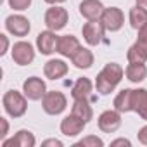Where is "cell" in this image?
<instances>
[{
  "instance_id": "d4e9b609",
  "label": "cell",
  "mask_w": 147,
  "mask_h": 147,
  "mask_svg": "<svg viewBox=\"0 0 147 147\" xmlns=\"http://www.w3.org/2000/svg\"><path fill=\"white\" fill-rule=\"evenodd\" d=\"M75 145H76V147H102L104 142H102V138H99L97 135H88V137L82 138L80 142H76Z\"/></svg>"
},
{
  "instance_id": "2e32d148",
  "label": "cell",
  "mask_w": 147,
  "mask_h": 147,
  "mask_svg": "<svg viewBox=\"0 0 147 147\" xmlns=\"http://www.w3.org/2000/svg\"><path fill=\"white\" fill-rule=\"evenodd\" d=\"M36 140H35V135L30 131V130H19L11 140H4L2 142V147H35Z\"/></svg>"
},
{
  "instance_id": "83f0119b",
  "label": "cell",
  "mask_w": 147,
  "mask_h": 147,
  "mask_svg": "<svg viewBox=\"0 0 147 147\" xmlns=\"http://www.w3.org/2000/svg\"><path fill=\"white\" fill-rule=\"evenodd\" d=\"M62 145L64 144L61 140H57V138H47V140L42 142V147H62Z\"/></svg>"
},
{
  "instance_id": "4dcf8cb0",
  "label": "cell",
  "mask_w": 147,
  "mask_h": 147,
  "mask_svg": "<svg viewBox=\"0 0 147 147\" xmlns=\"http://www.w3.org/2000/svg\"><path fill=\"white\" fill-rule=\"evenodd\" d=\"M0 40H2V50H0V55H5L7 49H9V38H7V35H0Z\"/></svg>"
},
{
  "instance_id": "ba28073f",
  "label": "cell",
  "mask_w": 147,
  "mask_h": 147,
  "mask_svg": "<svg viewBox=\"0 0 147 147\" xmlns=\"http://www.w3.org/2000/svg\"><path fill=\"white\" fill-rule=\"evenodd\" d=\"M97 125H99L100 131L114 133L121 126V113L116 111V109H107V111L100 113V116L97 118Z\"/></svg>"
},
{
  "instance_id": "8fae6325",
  "label": "cell",
  "mask_w": 147,
  "mask_h": 147,
  "mask_svg": "<svg viewBox=\"0 0 147 147\" xmlns=\"http://www.w3.org/2000/svg\"><path fill=\"white\" fill-rule=\"evenodd\" d=\"M57 43H59V36L52 30L42 31L36 36V49L43 55H50V54L57 52Z\"/></svg>"
},
{
  "instance_id": "7c38bea8",
  "label": "cell",
  "mask_w": 147,
  "mask_h": 147,
  "mask_svg": "<svg viewBox=\"0 0 147 147\" xmlns=\"http://www.w3.org/2000/svg\"><path fill=\"white\" fill-rule=\"evenodd\" d=\"M85 126H87V123L82 118L75 116V114H69V116H66L61 121V131L66 137H76V135H80L85 130Z\"/></svg>"
},
{
  "instance_id": "f546056e",
  "label": "cell",
  "mask_w": 147,
  "mask_h": 147,
  "mask_svg": "<svg viewBox=\"0 0 147 147\" xmlns=\"http://www.w3.org/2000/svg\"><path fill=\"white\" fill-rule=\"evenodd\" d=\"M137 137H138V142H140V144L147 145V125H145V126H142V128L138 130Z\"/></svg>"
},
{
  "instance_id": "d6a6232c",
  "label": "cell",
  "mask_w": 147,
  "mask_h": 147,
  "mask_svg": "<svg viewBox=\"0 0 147 147\" xmlns=\"http://www.w3.org/2000/svg\"><path fill=\"white\" fill-rule=\"evenodd\" d=\"M43 2H47V4H50V5H57V4L66 2V0H43Z\"/></svg>"
},
{
  "instance_id": "7402d4cb",
  "label": "cell",
  "mask_w": 147,
  "mask_h": 147,
  "mask_svg": "<svg viewBox=\"0 0 147 147\" xmlns=\"http://www.w3.org/2000/svg\"><path fill=\"white\" fill-rule=\"evenodd\" d=\"M71 62L78 69H88L94 64V54H92V50H88L85 47H80V50L71 57Z\"/></svg>"
},
{
  "instance_id": "cb8c5ba5",
  "label": "cell",
  "mask_w": 147,
  "mask_h": 147,
  "mask_svg": "<svg viewBox=\"0 0 147 147\" xmlns=\"http://www.w3.org/2000/svg\"><path fill=\"white\" fill-rule=\"evenodd\" d=\"M126 59H128V62H145L147 61V55L133 43L128 49V52H126Z\"/></svg>"
},
{
  "instance_id": "7a4b0ae2",
  "label": "cell",
  "mask_w": 147,
  "mask_h": 147,
  "mask_svg": "<svg viewBox=\"0 0 147 147\" xmlns=\"http://www.w3.org/2000/svg\"><path fill=\"white\" fill-rule=\"evenodd\" d=\"M28 97L23 95L21 92L18 90H9L4 94L2 97V104H4V109L5 113L11 116V118H21L26 114V109H28Z\"/></svg>"
},
{
  "instance_id": "5b68a950",
  "label": "cell",
  "mask_w": 147,
  "mask_h": 147,
  "mask_svg": "<svg viewBox=\"0 0 147 147\" xmlns=\"http://www.w3.org/2000/svg\"><path fill=\"white\" fill-rule=\"evenodd\" d=\"M104 33H106V28L102 24L100 19H90L88 23L83 24L82 28V35H83V40L90 45V47H95L102 42L104 38Z\"/></svg>"
},
{
  "instance_id": "f1b7e54d",
  "label": "cell",
  "mask_w": 147,
  "mask_h": 147,
  "mask_svg": "<svg viewBox=\"0 0 147 147\" xmlns=\"http://www.w3.org/2000/svg\"><path fill=\"white\" fill-rule=\"evenodd\" d=\"M0 125H2L0 138H2V140H5V137H7V133H9V123H7V119H5V118H0Z\"/></svg>"
},
{
  "instance_id": "30bf717a",
  "label": "cell",
  "mask_w": 147,
  "mask_h": 147,
  "mask_svg": "<svg viewBox=\"0 0 147 147\" xmlns=\"http://www.w3.org/2000/svg\"><path fill=\"white\" fill-rule=\"evenodd\" d=\"M23 92L30 100H42L47 94V85L38 76H30L23 83Z\"/></svg>"
},
{
  "instance_id": "3957f363",
  "label": "cell",
  "mask_w": 147,
  "mask_h": 147,
  "mask_svg": "<svg viewBox=\"0 0 147 147\" xmlns=\"http://www.w3.org/2000/svg\"><path fill=\"white\" fill-rule=\"evenodd\" d=\"M42 107L47 114L50 116H57L61 114L66 107H67V99L62 92L59 90H50L45 94V97L42 99Z\"/></svg>"
},
{
  "instance_id": "9c48e42d",
  "label": "cell",
  "mask_w": 147,
  "mask_h": 147,
  "mask_svg": "<svg viewBox=\"0 0 147 147\" xmlns=\"http://www.w3.org/2000/svg\"><path fill=\"white\" fill-rule=\"evenodd\" d=\"M5 30L14 36H26L31 30V23L21 14H12L5 19Z\"/></svg>"
},
{
  "instance_id": "d6986e66",
  "label": "cell",
  "mask_w": 147,
  "mask_h": 147,
  "mask_svg": "<svg viewBox=\"0 0 147 147\" xmlns=\"http://www.w3.org/2000/svg\"><path fill=\"white\" fill-rule=\"evenodd\" d=\"M92 92H94L92 82L83 76V78H78L75 82V85H73V88H71V97L75 99V100L76 99H90Z\"/></svg>"
},
{
  "instance_id": "e0dca14e",
  "label": "cell",
  "mask_w": 147,
  "mask_h": 147,
  "mask_svg": "<svg viewBox=\"0 0 147 147\" xmlns=\"http://www.w3.org/2000/svg\"><path fill=\"white\" fill-rule=\"evenodd\" d=\"M113 106H114V109L119 111L121 114L133 111V90H131V88H123V90L114 97Z\"/></svg>"
},
{
  "instance_id": "6da1fadb",
  "label": "cell",
  "mask_w": 147,
  "mask_h": 147,
  "mask_svg": "<svg viewBox=\"0 0 147 147\" xmlns=\"http://www.w3.org/2000/svg\"><path fill=\"white\" fill-rule=\"evenodd\" d=\"M123 76H125V69L118 62H107L104 66V69L97 75V80H95L97 92L100 95H109L119 85Z\"/></svg>"
},
{
  "instance_id": "484cf974",
  "label": "cell",
  "mask_w": 147,
  "mask_h": 147,
  "mask_svg": "<svg viewBox=\"0 0 147 147\" xmlns=\"http://www.w3.org/2000/svg\"><path fill=\"white\" fill-rule=\"evenodd\" d=\"M138 31V36H137V42H135V45L147 55V24H144L140 30H137Z\"/></svg>"
},
{
  "instance_id": "9a60e30c",
  "label": "cell",
  "mask_w": 147,
  "mask_h": 147,
  "mask_svg": "<svg viewBox=\"0 0 147 147\" xmlns=\"http://www.w3.org/2000/svg\"><path fill=\"white\" fill-rule=\"evenodd\" d=\"M104 5L100 0H83V2L80 4V14L90 21V19H100L102 12H104Z\"/></svg>"
},
{
  "instance_id": "277c9868",
  "label": "cell",
  "mask_w": 147,
  "mask_h": 147,
  "mask_svg": "<svg viewBox=\"0 0 147 147\" xmlns=\"http://www.w3.org/2000/svg\"><path fill=\"white\" fill-rule=\"evenodd\" d=\"M43 21H45V26H47L49 30H52V31H59V30H62V28L67 24V21H69V14H67V11H66L64 7L52 5L50 9H47Z\"/></svg>"
},
{
  "instance_id": "4316f807",
  "label": "cell",
  "mask_w": 147,
  "mask_h": 147,
  "mask_svg": "<svg viewBox=\"0 0 147 147\" xmlns=\"http://www.w3.org/2000/svg\"><path fill=\"white\" fill-rule=\"evenodd\" d=\"M9 7L14 11H26L31 5V0H7Z\"/></svg>"
},
{
  "instance_id": "836d02e7",
  "label": "cell",
  "mask_w": 147,
  "mask_h": 147,
  "mask_svg": "<svg viewBox=\"0 0 147 147\" xmlns=\"http://www.w3.org/2000/svg\"><path fill=\"white\" fill-rule=\"evenodd\" d=\"M137 5H138V7H142V9H145V11H147V0H137Z\"/></svg>"
},
{
  "instance_id": "ffe728a7",
  "label": "cell",
  "mask_w": 147,
  "mask_h": 147,
  "mask_svg": "<svg viewBox=\"0 0 147 147\" xmlns=\"http://www.w3.org/2000/svg\"><path fill=\"white\" fill-rule=\"evenodd\" d=\"M71 114H75V116L82 118L85 123H88L94 118V109H92L88 99H76L71 106Z\"/></svg>"
},
{
  "instance_id": "1f68e13d",
  "label": "cell",
  "mask_w": 147,
  "mask_h": 147,
  "mask_svg": "<svg viewBox=\"0 0 147 147\" xmlns=\"http://www.w3.org/2000/svg\"><path fill=\"white\" fill-rule=\"evenodd\" d=\"M111 145H113V147H116V145H126V147H130L131 142H130L128 138H116V140L111 142Z\"/></svg>"
},
{
  "instance_id": "5bb4252c",
  "label": "cell",
  "mask_w": 147,
  "mask_h": 147,
  "mask_svg": "<svg viewBox=\"0 0 147 147\" xmlns=\"http://www.w3.org/2000/svg\"><path fill=\"white\" fill-rule=\"evenodd\" d=\"M67 69L69 67L62 59H50L43 66V75L49 80H59V78L67 75Z\"/></svg>"
},
{
  "instance_id": "4fadbf2b",
  "label": "cell",
  "mask_w": 147,
  "mask_h": 147,
  "mask_svg": "<svg viewBox=\"0 0 147 147\" xmlns=\"http://www.w3.org/2000/svg\"><path fill=\"white\" fill-rule=\"evenodd\" d=\"M82 43L76 36H73V35H62L59 36V43H57V52L62 55V57H73L78 50H80Z\"/></svg>"
},
{
  "instance_id": "44dd1931",
  "label": "cell",
  "mask_w": 147,
  "mask_h": 147,
  "mask_svg": "<svg viewBox=\"0 0 147 147\" xmlns=\"http://www.w3.org/2000/svg\"><path fill=\"white\" fill-rule=\"evenodd\" d=\"M133 111L144 121H147V90L145 88L133 90Z\"/></svg>"
},
{
  "instance_id": "52a82bcc",
  "label": "cell",
  "mask_w": 147,
  "mask_h": 147,
  "mask_svg": "<svg viewBox=\"0 0 147 147\" xmlns=\"http://www.w3.org/2000/svg\"><path fill=\"white\" fill-rule=\"evenodd\" d=\"M12 61L19 66H28L35 61V49L30 42H16L12 45Z\"/></svg>"
},
{
  "instance_id": "8992f818",
  "label": "cell",
  "mask_w": 147,
  "mask_h": 147,
  "mask_svg": "<svg viewBox=\"0 0 147 147\" xmlns=\"http://www.w3.org/2000/svg\"><path fill=\"white\" fill-rule=\"evenodd\" d=\"M100 21L106 28V31H119L125 24V14L119 7H106L102 16H100Z\"/></svg>"
},
{
  "instance_id": "ac0fdd59",
  "label": "cell",
  "mask_w": 147,
  "mask_h": 147,
  "mask_svg": "<svg viewBox=\"0 0 147 147\" xmlns=\"http://www.w3.org/2000/svg\"><path fill=\"white\" fill-rule=\"evenodd\" d=\"M125 76L131 83H140L147 78V66L145 62H128L125 69Z\"/></svg>"
},
{
  "instance_id": "603a6c76",
  "label": "cell",
  "mask_w": 147,
  "mask_h": 147,
  "mask_svg": "<svg viewBox=\"0 0 147 147\" xmlns=\"http://www.w3.org/2000/svg\"><path fill=\"white\" fill-rule=\"evenodd\" d=\"M128 18H130V24H131L133 30H140L144 24H147V11L142 9V7H138V5H135V7L130 9Z\"/></svg>"
}]
</instances>
